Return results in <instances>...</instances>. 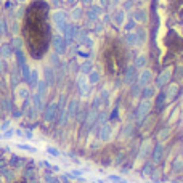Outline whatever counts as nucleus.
<instances>
[{
	"mask_svg": "<svg viewBox=\"0 0 183 183\" xmlns=\"http://www.w3.org/2000/svg\"><path fill=\"white\" fill-rule=\"evenodd\" d=\"M48 7L45 2H32L26 11L23 35L27 51L32 58H42L48 50L50 29H48Z\"/></svg>",
	"mask_w": 183,
	"mask_h": 183,
	"instance_id": "nucleus-1",
	"label": "nucleus"
},
{
	"mask_svg": "<svg viewBox=\"0 0 183 183\" xmlns=\"http://www.w3.org/2000/svg\"><path fill=\"white\" fill-rule=\"evenodd\" d=\"M18 183H24V182H18Z\"/></svg>",
	"mask_w": 183,
	"mask_h": 183,
	"instance_id": "nucleus-3",
	"label": "nucleus"
},
{
	"mask_svg": "<svg viewBox=\"0 0 183 183\" xmlns=\"http://www.w3.org/2000/svg\"><path fill=\"white\" fill-rule=\"evenodd\" d=\"M103 64L109 75H119L125 67V50L117 40H108L103 48Z\"/></svg>",
	"mask_w": 183,
	"mask_h": 183,
	"instance_id": "nucleus-2",
	"label": "nucleus"
}]
</instances>
